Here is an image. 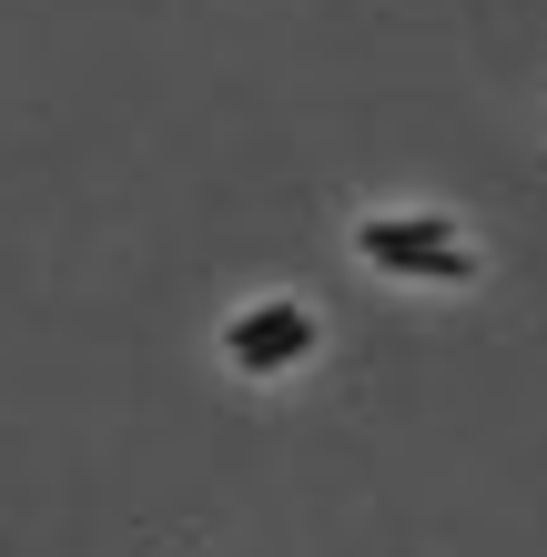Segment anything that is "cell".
Listing matches in <instances>:
<instances>
[{"mask_svg":"<svg viewBox=\"0 0 547 557\" xmlns=\"http://www.w3.org/2000/svg\"><path fill=\"white\" fill-rule=\"evenodd\" d=\"M314 345V314L304 305H253L234 335H223V355H234L244 375H264V366H295V355Z\"/></svg>","mask_w":547,"mask_h":557,"instance_id":"cell-2","label":"cell"},{"mask_svg":"<svg viewBox=\"0 0 547 557\" xmlns=\"http://www.w3.org/2000/svg\"><path fill=\"white\" fill-rule=\"evenodd\" d=\"M356 253L385 264V274H476V253L457 244V223H436V213H365Z\"/></svg>","mask_w":547,"mask_h":557,"instance_id":"cell-1","label":"cell"}]
</instances>
